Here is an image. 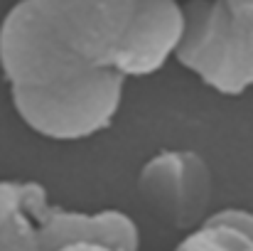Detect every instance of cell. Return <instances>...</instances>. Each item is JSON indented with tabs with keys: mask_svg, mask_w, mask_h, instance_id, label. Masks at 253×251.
Returning <instances> with one entry per match:
<instances>
[{
	"mask_svg": "<svg viewBox=\"0 0 253 251\" xmlns=\"http://www.w3.org/2000/svg\"><path fill=\"white\" fill-rule=\"evenodd\" d=\"M133 0H25L0 22V72L27 128L49 141L106 131L128 82Z\"/></svg>",
	"mask_w": 253,
	"mask_h": 251,
	"instance_id": "1",
	"label": "cell"
},
{
	"mask_svg": "<svg viewBox=\"0 0 253 251\" xmlns=\"http://www.w3.org/2000/svg\"><path fill=\"white\" fill-rule=\"evenodd\" d=\"M52 251H118L108 244H98V242H69V244H62Z\"/></svg>",
	"mask_w": 253,
	"mask_h": 251,
	"instance_id": "7",
	"label": "cell"
},
{
	"mask_svg": "<svg viewBox=\"0 0 253 251\" xmlns=\"http://www.w3.org/2000/svg\"><path fill=\"white\" fill-rule=\"evenodd\" d=\"M138 195L160 224L189 234L211 217L214 172L197 151H160L140 167Z\"/></svg>",
	"mask_w": 253,
	"mask_h": 251,
	"instance_id": "3",
	"label": "cell"
},
{
	"mask_svg": "<svg viewBox=\"0 0 253 251\" xmlns=\"http://www.w3.org/2000/svg\"><path fill=\"white\" fill-rule=\"evenodd\" d=\"M37 227L44 251L69 242H98L118 251H140V229L121 209L82 212L64 209L47 200L37 212Z\"/></svg>",
	"mask_w": 253,
	"mask_h": 251,
	"instance_id": "4",
	"label": "cell"
},
{
	"mask_svg": "<svg viewBox=\"0 0 253 251\" xmlns=\"http://www.w3.org/2000/svg\"><path fill=\"white\" fill-rule=\"evenodd\" d=\"M174 251H253V212L229 207L211 217L184 239Z\"/></svg>",
	"mask_w": 253,
	"mask_h": 251,
	"instance_id": "6",
	"label": "cell"
},
{
	"mask_svg": "<svg viewBox=\"0 0 253 251\" xmlns=\"http://www.w3.org/2000/svg\"><path fill=\"white\" fill-rule=\"evenodd\" d=\"M182 7L184 35L174 59L224 96L253 89V0H209Z\"/></svg>",
	"mask_w": 253,
	"mask_h": 251,
	"instance_id": "2",
	"label": "cell"
},
{
	"mask_svg": "<svg viewBox=\"0 0 253 251\" xmlns=\"http://www.w3.org/2000/svg\"><path fill=\"white\" fill-rule=\"evenodd\" d=\"M47 200L40 182L0 180V251H44L37 212Z\"/></svg>",
	"mask_w": 253,
	"mask_h": 251,
	"instance_id": "5",
	"label": "cell"
}]
</instances>
